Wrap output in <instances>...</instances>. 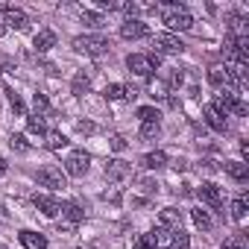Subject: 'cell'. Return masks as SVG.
<instances>
[{
    "instance_id": "6da1fadb",
    "label": "cell",
    "mask_w": 249,
    "mask_h": 249,
    "mask_svg": "<svg viewBox=\"0 0 249 249\" xmlns=\"http://www.w3.org/2000/svg\"><path fill=\"white\" fill-rule=\"evenodd\" d=\"M111 41L106 36H76L73 38V50L76 53H85V56H103L108 53Z\"/></svg>"
},
{
    "instance_id": "7a4b0ae2",
    "label": "cell",
    "mask_w": 249,
    "mask_h": 249,
    "mask_svg": "<svg viewBox=\"0 0 249 249\" xmlns=\"http://www.w3.org/2000/svg\"><path fill=\"white\" fill-rule=\"evenodd\" d=\"M126 68L135 73V76H141V79H150L156 71H159V56H147V53H132V56H126Z\"/></svg>"
},
{
    "instance_id": "3957f363",
    "label": "cell",
    "mask_w": 249,
    "mask_h": 249,
    "mask_svg": "<svg viewBox=\"0 0 249 249\" xmlns=\"http://www.w3.org/2000/svg\"><path fill=\"white\" fill-rule=\"evenodd\" d=\"M164 24H167V30H173V33H185V30L194 27V18L185 12L182 3H170V6L164 9Z\"/></svg>"
},
{
    "instance_id": "277c9868",
    "label": "cell",
    "mask_w": 249,
    "mask_h": 249,
    "mask_svg": "<svg viewBox=\"0 0 249 249\" xmlns=\"http://www.w3.org/2000/svg\"><path fill=\"white\" fill-rule=\"evenodd\" d=\"M211 108H214L220 117H226V114H237V117H243V114H246V103H243V100H237V94H234V91L220 94V97L211 103Z\"/></svg>"
},
{
    "instance_id": "5b68a950",
    "label": "cell",
    "mask_w": 249,
    "mask_h": 249,
    "mask_svg": "<svg viewBox=\"0 0 249 249\" xmlns=\"http://www.w3.org/2000/svg\"><path fill=\"white\" fill-rule=\"evenodd\" d=\"M36 179H38V185H44V188H50V191H62V188H68L65 173H62L59 167H53V164L41 167V170L36 173Z\"/></svg>"
},
{
    "instance_id": "8992f818",
    "label": "cell",
    "mask_w": 249,
    "mask_h": 249,
    "mask_svg": "<svg viewBox=\"0 0 249 249\" xmlns=\"http://www.w3.org/2000/svg\"><path fill=\"white\" fill-rule=\"evenodd\" d=\"M153 47H156V56H159V53H170V56H176V53L185 50L182 38L173 36V33H159V36L153 38Z\"/></svg>"
},
{
    "instance_id": "52a82bcc",
    "label": "cell",
    "mask_w": 249,
    "mask_h": 249,
    "mask_svg": "<svg viewBox=\"0 0 249 249\" xmlns=\"http://www.w3.org/2000/svg\"><path fill=\"white\" fill-rule=\"evenodd\" d=\"M88 164H91V156H88L85 150H73V153L68 156V161H65V173L79 179V176L88 173Z\"/></svg>"
},
{
    "instance_id": "ba28073f",
    "label": "cell",
    "mask_w": 249,
    "mask_h": 249,
    "mask_svg": "<svg viewBox=\"0 0 249 249\" xmlns=\"http://www.w3.org/2000/svg\"><path fill=\"white\" fill-rule=\"evenodd\" d=\"M132 176V164H126L123 159H108L106 161V179L108 182H123Z\"/></svg>"
},
{
    "instance_id": "9c48e42d",
    "label": "cell",
    "mask_w": 249,
    "mask_h": 249,
    "mask_svg": "<svg viewBox=\"0 0 249 249\" xmlns=\"http://www.w3.org/2000/svg\"><path fill=\"white\" fill-rule=\"evenodd\" d=\"M196 196H199V199H202L205 205L217 208V211L223 208V191H220V188H217L214 182H202V185L196 188Z\"/></svg>"
},
{
    "instance_id": "30bf717a",
    "label": "cell",
    "mask_w": 249,
    "mask_h": 249,
    "mask_svg": "<svg viewBox=\"0 0 249 249\" xmlns=\"http://www.w3.org/2000/svg\"><path fill=\"white\" fill-rule=\"evenodd\" d=\"M147 36H150V30H147V24L138 21V18H129V21H123V24H120V38H126V41L147 38Z\"/></svg>"
},
{
    "instance_id": "8fae6325",
    "label": "cell",
    "mask_w": 249,
    "mask_h": 249,
    "mask_svg": "<svg viewBox=\"0 0 249 249\" xmlns=\"http://www.w3.org/2000/svg\"><path fill=\"white\" fill-rule=\"evenodd\" d=\"M33 205H36L44 217H56L59 208H62V202H59L56 196H47V194H36V196H33Z\"/></svg>"
},
{
    "instance_id": "7c38bea8",
    "label": "cell",
    "mask_w": 249,
    "mask_h": 249,
    "mask_svg": "<svg viewBox=\"0 0 249 249\" xmlns=\"http://www.w3.org/2000/svg\"><path fill=\"white\" fill-rule=\"evenodd\" d=\"M3 27H12V30H27L30 27V18L21 12V9H15V6H9V9H3Z\"/></svg>"
},
{
    "instance_id": "4fadbf2b",
    "label": "cell",
    "mask_w": 249,
    "mask_h": 249,
    "mask_svg": "<svg viewBox=\"0 0 249 249\" xmlns=\"http://www.w3.org/2000/svg\"><path fill=\"white\" fill-rule=\"evenodd\" d=\"M18 237H21V246H24V249H47V237H44L41 231H30V229H24Z\"/></svg>"
},
{
    "instance_id": "5bb4252c",
    "label": "cell",
    "mask_w": 249,
    "mask_h": 249,
    "mask_svg": "<svg viewBox=\"0 0 249 249\" xmlns=\"http://www.w3.org/2000/svg\"><path fill=\"white\" fill-rule=\"evenodd\" d=\"M59 214L68 220V226H76V223H82L85 220V211L76 205V202H62V208H59Z\"/></svg>"
},
{
    "instance_id": "9a60e30c",
    "label": "cell",
    "mask_w": 249,
    "mask_h": 249,
    "mask_svg": "<svg viewBox=\"0 0 249 249\" xmlns=\"http://www.w3.org/2000/svg\"><path fill=\"white\" fill-rule=\"evenodd\" d=\"M150 240H153V246H159V249H173V231L164 229V226H156L153 234H150Z\"/></svg>"
},
{
    "instance_id": "2e32d148",
    "label": "cell",
    "mask_w": 249,
    "mask_h": 249,
    "mask_svg": "<svg viewBox=\"0 0 249 249\" xmlns=\"http://www.w3.org/2000/svg\"><path fill=\"white\" fill-rule=\"evenodd\" d=\"M223 170H226V176H231V179H234V182H240V185L249 179V167H246L243 161H226V164H223Z\"/></svg>"
},
{
    "instance_id": "e0dca14e",
    "label": "cell",
    "mask_w": 249,
    "mask_h": 249,
    "mask_svg": "<svg viewBox=\"0 0 249 249\" xmlns=\"http://www.w3.org/2000/svg\"><path fill=\"white\" fill-rule=\"evenodd\" d=\"M161 226L170 231H179L182 229V211L179 208H161Z\"/></svg>"
},
{
    "instance_id": "ac0fdd59",
    "label": "cell",
    "mask_w": 249,
    "mask_h": 249,
    "mask_svg": "<svg viewBox=\"0 0 249 249\" xmlns=\"http://www.w3.org/2000/svg\"><path fill=\"white\" fill-rule=\"evenodd\" d=\"M53 44H56V33H53V30H41V33L33 38V47H36V53H47Z\"/></svg>"
},
{
    "instance_id": "d6986e66",
    "label": "cell",
    "mask_w": 249,
    "mask_h": 249,
    "mask_svg": "<svg viewBox=\"0 0 249 249\" xmlns=\"http://www.w3.org/2000/svg\"><path fill=\"white\" fill-rule=\"evenodd\" d=\"M147 170H161V167H167V153H161V150H153V153H147L144 156V161H141Z\"/></svg>"
},
{
    "instance_id": "ffe728a7",
    "label": "cell",
    "mask_w": 249,
    "mask_h": 249,
    "mask_svg": "<svg viewBox=\"0 0 249 249\" xmlns=\"http://www.w3.org/2000/svg\"><path fill=\"white\" fill-rule=\"evenodd\" d=\"M202 114H205V123H208V126H211L214 132H220V135L226 132V117H220L211 106H205V111H202Z\"/></svg>"
},
{
    "instance_id": "44dd1931",
    "label": "cell",
    "mask_w": 249,
    "mask_h": 249,
    "mask_svg": "<svg viewBox=\"0 0 249 249\" xmlns=\"http://www.w3.org/2000/svg\"><path fill=\"white\" fill-rule=\"evenodd\" d=\"M88 88H91V76H88L85 71H79V73L73 76V82H71V91H73L76 97H82V94H85Z\"/></svg>"
},
{
    "instance_id": "7402d4cb",
    "label": "cell",
    "mask_w": 249,
    "mask_h": 249,
    "mask_svg": "<svg viewBox=\"0 0 249 249\" xmlns=\"http://www.w3.org/2000/svg\"><path fill=\"white\" fill-rule=\"evenodd\" d=\"M33 106H36V117H47V114H53V106H50V100H47V94H36L33 97Z\"/></svg>"
},
{
    "instance_id": "603a6c76",
    "label": "cell",
    "mask_w": 249,
    "mask_h": 249,
    "mask_svg": "<svg viewBox=\"0 0 249 249\" xmlns=\"http://www.w3.org/2000/svg\"><path fill=\"white\" fill-rule=\"evenodd\" d=\"M6 97H9V106H12V111H15L18 117H24V114H27V106H24V100H21V97H18L12 88H6Z\"/></svg>"
},
{
    "instance_id": "cb8c5ba5",
    "label": "cell",
    "mask_w": 249,
    "mask_h": 249,
    "mask_svg": "<svg viewBox=\"0 0 249 249\" xmlns=\"http://www.w3.org/2000/svg\"><path fill=\"white\" fill-rule=\"evenodd\" d=\"M106 100H123L126 97V85H120V82H111V85H106Z\"/></svg>"
},
{
    "instance_id": "d4e9b609",
    "label": "cell",
    "mask_w": 249,
    "mask_h": 249,
    "mask_svg": "<svg viewBox=\"0 0 249 249\" xmlns=\"http://www.w3.org/2000/svg\"><path fill=\"white\" fill-rule=\"evenodd\" d=\"M159 132H161V123H159V120L141 123V138H159Z\"/></svg>"
},
{
    "instance_id": "484cf974",
    "label": "cell",
    "mask_w": 249,
    "mask_h": 249,
    "mask_svg": "<svg viewBox=\"0 0 249 249\" xmlns=\"http://www.w3.org/2000/svg\"><path fill=\"white\" fill-rule=\"evenodd\" d=\"M82 24L85 27H91V30H100L106 21H103V15H97V12H88V9H82Z\"/></svg>"
},
{
    "instance_id": "4316f807",
    "label": "cell",
    "mask_w": 249,
    "mask_h": 249,
    "mask_svg": "<svg viewBox=\"0 0 249 249\" xmlns=\"http://www.w3.org/2000/svg\"><path fill=\"white\" fill-rule=\"evenodd\" d=\"M208 82H211V85H229L226 68H211V71H208Z\"/></svg>"
},
{
    "instance_id": "83f0119b",
    "label": "cell",
    "mask_w": 249,
    "mask_h": 249,
    "mask_svg": "<svg viewBox=\"0 0 249 249\" xmlns=\"http://www.w3.org/2000/svg\"><path fill=\"white\" fill-rule=\"evenodd\" d=\"M27 129H30L33 135H47L44 120H41V117H36V114H33V117H27Z\"/></svg>"
},
{
    "instance_id": "f1b7e54d",
    "label": "cell",
    "mask_w": 249,
    "mask_h": 249,
    "mask_svg": "<svg viewBox=\"0 0 249 249\" xmlns=\"http://www.w3.org/2000/svg\"><path fill=\"white\" fill-rule=\"evenodd\" d=\"M44 144H47V150H62V147L68 144V138H65L62 132H47V141H44Z\"/></svg>"
},
{
    "instance_id": "f546056e",
    "label": "cell",
    "mask_w": 249,
    "mask_h": 249,
    "mask_svg": "<svg viewBox=\"0 0 249 249\" xmlns=\"http://www.w3.org/2000/svg\"><path fill=\"white\" fill-rule=\"evenodd\" d=\"M231 217H234V220H243V217H246V194H240V196L231 202Z\"/></svg>"
},
{
    "instance_id": "4dcf8cb0",
    "label": "cell",
    "mask_w": 249,
    "mask_h": 249,
    "mask_svg": "<svg viewBox=\"0 0 249 249\" xmlns=\"http://www.w3.org/2000/svg\"><path fill=\"white\" fill-rule=\"evenodd\" d=\"M9 147H12L15 153H27V150H30L27 138H24V135H18V132H12V135H9Z\"/></svg>"
},
{
    "instance_id": "1f68e13d",
    "label": "cell",
    "mask_w": 249,
    "mask_h": 249,
    "mask_svg": "<svg viewBox=\"0 0 249 249\" xmlns=\"http://www.w3.org/2000/svg\"><path fill=\"white\" fill-rule=\"evenodd\" d=\"M191 217H194V223H196V229H211V217H208V211H202V208H196V211H191Z\"/></svg>"
},
{
    "instance_id": "d6a6232c",
    "label": "cell",
    "mask_w": 249,
    "mask_h": 249,
    "mask_svg": "<svg viewBox=\"0 0 249 249\" xmlns=\"http://www.w3.org/2000/svg\"><path fill=\"white\" fill-rule=\"evenodd\" d=\"M173 249H191V237L179 229V231H173Z\"/></svg>"
},
{
    "instance_id": "836d02e7",
    "label": "cell",
    "mask_w": 249,
    "mask_h": 249,
    "mask_svg": "<svg viewBox=\"0 0 249 249\" xmlns=\"http://www.w3.org/2000/svg\"><path fill=\"white\" fill-rule=\"evenodd\" d=\"M138 117H141V123H147V120H159V108H153V106H141V108H138Z\"/></svg>"
},
{
    "instance_id": "e575fe53",
    "label": "cell",
    "mask_w": 249,
    "mask_h": 249,
    "mask_svg": "<svg viewBox=\"0 0 249 249\" xmlns=\"http://www.w3.org/2000/svg\"><path fill=\"white\" fill-rule=\"evenodd\" d=\"M220 249H246V237H243V234H234V237H229Z\"/></svg>"
},
{
    "instance_id": "d590c367",
    "label": "cell",
    "mask_w": 249,
    "mask_h": 249,
    "mask_svg": "<svg viewBox=\"0 0 249 249\" xmlns=\"http://www.w3.org/2000/svg\"><path fill=\"white\" fill-rule=\"evenodd\" d=\"M76 132H82V135H91V132H97V126H94L91 120H79V123H76Z\"/></svg>"
},
{
    "instance_id": "8d00e7d4",
    "label": "cell",
    "mask_w": 249,
    "mask_h": 249,
    "mask_svg": "<svg viewBox=\"0 0 249 249\" xmlns=\"http://www.w3.org/2000/svg\"><path fill=\"white\" fill-rule=\"evenodd\" d=\"M135 249H153V240H150V234H141V237L135 240Z\"/></svg>"
},
{
    "instance_id": "74e56055",
    "label": "cell",
    "mask_w": 249,
    "mask_h": 249,
    "mask_svg": "<svg viewBox=\"0 0 249 249\" xmlns=\"http://www.w3.org/2000/svg\"><path fill=\"white\" fill-rule=\"evenodd\" d=\"M123 3H117V0H100V9H108V12H114V9H120Z\"/></svg>"
},
{
    "instance_id": "f35d334b",
    "label": "cell",
    "mask_w": 249,
    "mask_h": 249,
    "mask_svg": "<svg viewBox=\"0 0 249 249\" xmlns=\"http://www.w3.org/2000/svg\"><path fill=\"white\" fill-rule=\"evenodd\" d=\"M111 150H117V153H120V150H126V141H123L120 135H114V138H111Z\"/></svg>"
},
{
    "instance_id": "ab89813d",
    "label": "cell",
    "mask_w": 249,
    "mask_h": 249,
    "mask_svg": "<svg viewBox=\"0 0 249 249\" xmlns=\"http://www.w3.org/2000/svg\"><path fill=\"white\" fill-rule=\"evenodd\" d=\"M138 185H141V188H144V191H147V194H153V191H156V188H159V185H156V182H153V179H141V182H138Z\"/></svg>"
},
{
    "instance_id": "60d3db41",
    "label": "cell",
    "mask_w": 249,
    "mask_h": 249,
    "mask_svg": "<svg viewBox=\"0 0 249 249\" xmlns=\"http://www.w3.org/2000/svg\"><path fill=\"white\" fill-rule=\"evenodd\" d=\"M240 156H243V164H246V159H249V144H246V141L240 144Z\"/></svg>"
},
{
    "instance_id": "b9f144b4",
    "label": "cell",
    "mask_w": 249,
    "mask_h": 249,
    "mask_svg": "<svg viewBox=\"0 0 249 249\" xmlns=\"http://www.w3.org/2000/svg\"><path fill=\"white\" fill-rule=\"evenodd\" d=\"M6 173V159H0V176Z\"/></svg>"
},
{
    "instance_id": "7bdbcfd3",
    "label": "cell",
    "mask_w": 249,
    "mask_h": 249,
    "mask_svg": "<svg viewBox=\"0 0 249 249\" xmlns=\"http://www.w3.org/2000/svg\"><path fill=\"white\" fill-rule=\"evenodd\" d=\"M3 33H6V27H3V21H0V38H3Z\"/></svg>"
},
{
    "instance_id": "ee69618b",
    "label": "cell",
    "mask_w": 249,
    "mask_h": 249,
    "mask_svg": "<svg viewBox=\"0 0 249 249\" xmlns=\"http://www.w3.org/2000/svg\"><path fill=\"white\" fill-rule=\"evenodd\" d=\"M0 249H6V246H0Z\"/></svg>"
}]
</instances>
